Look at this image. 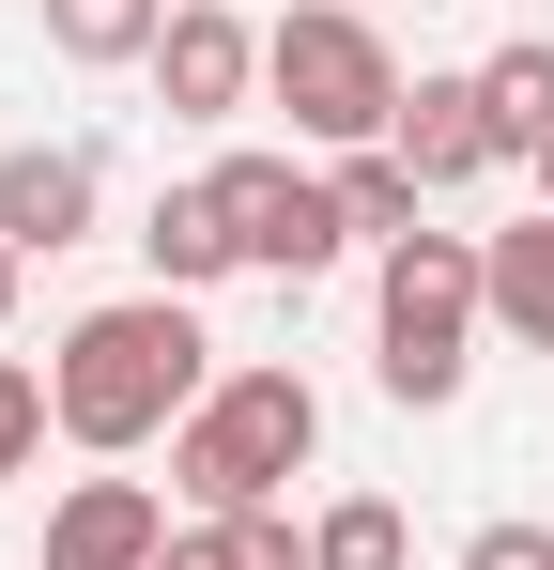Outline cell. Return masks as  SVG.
<instances>
[{"label": "cell", "instance_id": "6da1fadb", "mask_svg": "<svg viewBox=\"0 0 554 570\" xmlns=\"http://www.w3.org/2000/svg\"><path fill=\"white\" fill-rule=\"evenodd\" d=\"M200 385H216L200 293H108V308L62 324V355H47V416H62V448L123 463V448H155V432L200 416Z\"/></svg>", "mask_w": 554, "mask_h": 570}, {"label": "cell", "instance_id": "7a4b0ae2", "mask_svg": "<svg viewBox=\"0 0 554 570\" xmlns=\"http://www.w3.org/2000/svg\"><path fill=\"white\" fill-rule=\"evenodd\" d=\"M308 448H324V385L293 355H247V371L200 385V416L170 432V478L200 493V524H231V509H277L308 478Z\"/></svg>", "mask_w": 554, "mask_h": 570}, {"label": "cell", "instance_id": "3957f363", "mask_svg": "<svg viewBox=\"0 0 554 570\" xmlns=\"http://www.w3.org/2000/svg\"><path fill=\"white\" fill-rule=\"evenodd\" d=\"M263 94L293 108V139H324V155H385L400 139V47H385V16H355V0H293L263 31Z\"/></svg>", "mask_w": 554, "mask_h": 570}, {"label": "cell", "instance_id": "277c9868", "mask_svg": "<svg viewBox=\"0 0 554 570\" xmlns=\"http://www.w3.org/2000/svg\"><path fill=\"white\" fill-rule=\"evenodd\" d=\"M477 324H493V293H477V247H462V232L385 247V278H369V371H385V401H416V416L462 401Z\"/></svg>", "mask_w": 554, "mask_h": 570}, {"label": "cell", "instance_id": "5b68a950", "mask_svg": "<svg viewBox=\"0 0 554 570\" xmlns=\"http://www.w3.org/2000/svg\"><path fill=\"white\" fill-rule=\"evenodd\" d=\"M200 186H216V216H231V247H247L263 278H324V263L355 247V216H339V186H324V170H293V155H216Z\"/></svg>", "mask_w": 554, "mask_h": 570}, {"label": "cell", "instance_id": "8992f818", "mask_svg": "<svg viewBox=\"0 0 554 570\" xmlns=\"http://www.w3.org/2000/svg\"><path fill=\"white\" fill-rule=\"evenodd\" d=\"M155 94H170V124H231V108L263 94V31H247V0H170V31H155Z\"/></svg>", "mask_w": 554, "mask_h": 570}, {"label": "cell", "instance_id": "52a82bcc", "mask_svg": "<svg viewBox=\"0 0 554 570\" xmlns=\"http://www.w3.org/2000/svg\"><path fill=\"white\" fill-rule=\"evenodd\" d=\"M170 556V493L155 478H78L47 509V570H155Z\"/></svg>", "mask_w": 554, "mask_h": 570}, {"label": "cell", "instance_id": "ba28073f", "mask_svg": "<svg viewBox=\"0 0 554 570\" xmlns=\"http://www.w3.org/2000/svg\"><path fill=\"white\" fill-rule=\"evenodd\" d=\"M385 155H400V170H416L432 200H447V186H477V170H508V139H493V94H477V62H462V78H416Z\"/></svg>", "mask_w": 554, "mask_h": 570}, {"label": "cell", "instance_id": "9c48e42d", "mask_svg": "<svg viewBox=\"0 0 554 570\" xmlns=\"http://www.w3.org/2000/svg\"><path fill=\"white\" fill-rule=\"evenodd\" d=\"M78 232H92V155L78 139H16V155H0V247L47 263V247H78Z\"/></svg>", "mask_w": 554, "mask_h": 570}, {"label": "cell", "instance_id": "30bf717a", "mask_svg": "<svg viewBox=\"0 0 554 570\" xmlns=\"http://www.w3.org/2000/svg\"><path fill=\"white\" fill-rule=\"evenodd\" d=\"M139 263H155V293H216L247 247H231V216H216V186H170L155 216H139Z\"/></svg>", "mask_w": 554, "mask_h": 570}, {"label": "cell", "instance_id": "8fae6325", "mask_svg": "<svg viewBox=\"0 0 554 570\" xmlns=\"http://www.w3.org/2000/svg\"><path fill=\"white\" fill-rule=\"evenodd\" d=\"M477 293H493V340H524V355H554V216H524V232H493V247H477Z\"/></svg>", "mask_w": 554, "mask_h": 570}, {"label": "cell", "instance_id": "7c38bea8", "mask_svg": "<svg viewBox=\"0 0 554 570\" xmlns=\"http://www.w3.org/2000/svg\"><path fill=\"white\" fill-rule=\"evenodd\" d=\"M155 570H308V524H277V509H231V524H170V556Z\"/></svg>", "mask_w": 554, "mask_h": 570}, {"label": "cell", "instance_id": "4fadbf2b", "mask_svg": "<svg viewBox=\"0 0 554 570\" xmlns=\"http://www.w3.org/2000/svg\"><path fill=\"white\" fill-rule=\"evenodd\" d=\"M155 31H170V0H47V47L92 62V78L108 62H155Z\"/></svg>", "mask_w": 554, "mask_h": 570}, {"label": "cell", "instance_id": "5bb4252c", "mask_svg": "<svg viewBox=\"0 0 554 570\" xmlns=\"http://www.w3.org/2000/svg\"><path fill=\"white\" fill-rule=\"evenodd\" d=\"M477 94H493V139H508V155H540V139H554V47L508 31V47L477 62Z\"/></svg>", "mask_w": 554, "mask_h": 570}, {"label": "cell", "instance_id": "9a60e30c", "mask_svg": "<svg viewBox=\"0 0 554 570\" xmlns=\"http://www.w3.org/2000/svg\"><path fill=\"white\" fill-rule=\"evenodd\" d=\"M324 186H339V216H355V247H416V170H400V155H339V170H324Z\"/></svg>", "mask_w": 554, "mask_h": 570}, {"label": "cell", "instance_id": "2e32d148", "mask_svg": "<svg viewBox=\"0 0 554 570\" xmlns=\"http://www.w3.org/2000/svg\"><path fill=\"white\" fill-rule=\"evenodd\" d=\"M308 570H416V524H400L385 493H339V509L308 524Z\"/></svg>", "mask_w": 554, "mask_h": 570}, {"label": "cell", "instance_id": "e0dca14e", "mask_svg": "<svg viewBox=\"0 0 554 570\" xmlns=\"http://www.w3.org/2000/svg\"><path fill=\"white\" fill-rule=\"evenodd\" d=\"M47 432H62V416H47V371H31V355H0V478H31Z\"/></svg>", "mask_w": 554, "mask_h": 570}, {"label": "cell", "instance_id": "ac0fdd59", "mask_svg": "<svg viewBox=\"0 0 554 570\" xmlns=\"http://www.w3.org/2000/svg\"><path fill=\"white\" fill-rule=\"evenodd\" d=\"M462 570H554V524H477Z\"/></svg>", "mask_w": 554, "mask_h": 570}, {"label": "cell", "instance_id": "d6986e66", "mask_svg": "<svg viewBox=\"0 0 554 570\" xmlns=\"http://www.w3.org/2000/svg\"><path fill=\"white\" fill-rule=\"evenodd\" d=\"M524 170H540V216H554V139H540V155H524Z\"/></svg>", "mask_w": 554, "mask_h": 570}, {"label": "cell", "instance_id": "ffe728a7", "mask_svg": "<svg viewBox=\"0 0 554 570\" xmlns=\"http://www.w3.org/2000/svg\"><path fill=\"white\" fill-rule=\"evenodd\" d=\"M0 324H16V247H0Z\"/></svg>", "mask_w": 554, "mask_h": 570}, {"label": "cell", "instance_id": "44dd1931", "mask_svg": "<svg viewBox=\"0 0 554 570\" xmlns=\"http://www.w3.org/2000/svg\"><path fill=\"white\" fill-rule=\"evenodd\" d=\"M355 16H385V0H355Z\"/></svg>", "mask_w": 554, "mask_h": 570}]
</instances>
